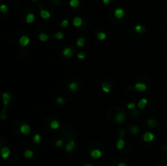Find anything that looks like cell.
Instances as JSON below:
<instances>
[{
    "mask_svg": "<svg viewBox=\"0 0 167 166\" xmlns=\"http://www.w3.org/2000/svg\"><path fill=\"white\" fill-rule=\"evenodd\" d=\"M11 154L10 149L8 146H4L1 149V156L3 159H8Z\"/></svg>",
    "mask_w": 167,
    "mask_h": 166,
    "instance_id": "obj_1",
    "label": "cell"
},
{
    "mask_svg": "<svg viewBox=\"0 0 167 166\" xmlns=\"http://www.w3.org/2000/svg\"><path fill=\"white\" fill-rule=\"evenodd\" d=\"M20 130L23 134H25V135L29 134L30 133V131H31V130H30V126L27 124H24V125H21Z\"/></svg>",
    "mask_w": 167,
    "mask_h": 166,
    "instance_id": "obj_2",
    "label": "cell"
},
{
    "mask_svg": "<svg viewBox=\"0 0 167 166\" xmlns=\"http://www.w3.org/2000/svg\"><path fill=\"white\" fill-rule=\"evenodd\" d=\"M29 42L30 39L28 36H22L19 40V42H20V46H22V47H26L29 43Z\"/></svg>",
    "mask_w": 167,
    "mask_h": 166,
    "instance_id": "obj_3",
    "label": "cell"
},
{
    "mask_svg": "<svg viewBox=\"0 0 167 166\" xmlns=\"http://www.w3.org/2000/svg\"><path fill=\"white\" fill-rule=\"evenodd\" d=\"M90 156L94 159H99L102 156V152L99 149H94L90 152Z\"/></svg>",
    "mask_w": 167,
    "mask_h": 166,
    "instance_id": "obj_4",
    "label": "cell"
},
{
    "mask_svg": "<svg viewBox=\"0 0 167 166\" xmlns=\"http://www.w3.org/2000/svg\"><path fill=\"white\" fill-rule=\"evenodd\" d=\"M74 148H75V142H74L73 140L69 141L68 143L66 144V146H65V150H66L68 152L73 151L74 150Z\"/></svg>",
    "mask_w": 167,
    "mask_h": 166,
    "instance_id": "obj_5",
    "label": "cell"
},
{
    "mask_svg": "<svg viewBox=\"0 0 167 166\" xmlns=\"http://www.w3.org/2000/svg\"><path fill=\"white\" fill-rule=\"evenodd\" d=\"M154 139V134L151 132H146L143 134V140L145 142H151Z\"/></svg>",
    "mask_w": 167,
    "mask_h": 166,
    "instance_id": "obj_6",
    "label": "cell"
},
{
    "mask_svg": "<svg viewBox=\"0 0 167 166\" xmlns=\"http://www.w3.org/2000/svg\"><path fill=\"white\" fill-rule=\"evenodd\" d=\"M124 14H125V12H124V10L122 9V8H118V9H116L114 12L115 17L118 19H122V17L124 16Z\"/></svg>",
    "mask_w": 167,
    "mask_h": 166,
    "instance_id": "obj_7",
    "label": "cell"
},
{
    "mask_svg": "<svg viewBox=\"0 0 167 166\" xmlns=\"http://www.w3.org/2000/svg\"><path fill=\"white\" fill-rule=\"evenodd\" d=\"M126 119V116L123 112H118L115 116V120L118 121V123H122Z\"/></svg>",
    "mask_w": 167,
    "mask_h": 166,
    "instance_id": "obj_8",
    "label": "cell"
},
{
    "mask_svg": "<svg viewBox=\"0 0 167 166\" xmlns=\"http://www.w3.org/2000/svg\"><path fill=\"white\" fill-rule=\"evenodd\" d=\"M63 55L67 58H71L73 56V50L70 47H65L63 50Z\"/></svg>",
    "mask_w": 167,
    "mask_h": 166,
    "instance_id": "obj_9",
    "label": "cell"
},
{
    "mask_svg": "<svg viewBox=\"0 0 167 166\" xmlns=\"http://www.w3.org/2000/svg\"><path fill=\"white\" fill-rule=\"evenodd\" d=\"M134 88H135L137 91H145L147 90V86L144 84V83H136L135 86H134Z\"/></svg>",
    "mask_w": 167,
    "mask_h": 166,
    "instance_id": "obj_10",
    "label": "cell"
},
{
    "mask_svg": "<svg viewBox=\"0 0 167 166\" xmlns=\"http://www.w3.org/2000/svg\"><path fill=\"white\" fill-rule=\"evenodd\" d=\"M2 98H3V101L4 105L7 106L11 100V95L8 93H3V95H2Z\"/></svg>",
    "mask_w": 167,
    "mask_h": 166,
    "instance_id": "obj_11",
    "label": "cell"
},
{
    "mask_svg": "<svg viewBox=\"0 0 167 166\" xmlns=\"http://www.w3.org/2000/svg\"><path fill=\"white\" fill-rule=\"evenodd\" d=\"M40 16H41V17H42V19H45V20H47V19H49L50 17H51V13H50L48 11L43 10V9H42V8H41Z\"/></svg>",
    "mask_w": 167,
    "mask_h": 166,
    "instance_id": "obj_12",
    "label": "cell"
},
{
    "mask_svg": "<svg viewBox=\"0 0 167 166\" xmlns=\"http://www.w3.org/2000/svg\"><path fill=\"white\" fill-rule=\"evenodd\" d=\"M73 25L75 26V27H80V26H81V24H82V20H81V17L77 16L73 19Z\"/></svg>",
    "mask_w": 167,
    "mask_h": 166,
    "instance_id": "obj_13",
    "label": "cell"
},
{
    "mask_svg": "<svg viewBox=\"0 0 167 166\" xmlns=\"http://www.w3.org/2000/svg\"><path fill=\"white\" fill-rule=\"evenodd\" d=\"M50 126H51V128L52 129V130H57V129L60 127L59 121H56V120H53V121L51 122V124H50Z\"/></svg>",
    "mask_w": 167,
    "mask_h": 166,
    "instance_id": "obj_14",
    "label": "cell"
},
{
    "mask_svg": "<svg viewBox=\"0 0 167 166\" xmlns=\"http://www.w3.org/2000/svg\"><path fill=\"white\" fill-rule=\"evenodd\" d=\"M147 103V100L146 99H142L139 100V102L138 103V107H139V108L143 109L145 107V106H146V104Z\"/></svg>",
    "mask_w": 167,
    "mask_h": 166,
    "instance_id": "obj_15",
    "label": "cell"
},
{
    "mask_svg": "<svg viewBox=\"0 0 167 166\" xmlns=\"http://www.w3.org/2000/svg\"><path fill=\"white\" fill-rule=\"evenodd\" d=\"M35 20V16L34 15H33V13H29L27 15V16H26V22L29 23V24H31V23H33V21Z\"/></svg>",
    "mask_w": 167,
    "mask_h": 166,
    "instance_id": "obj_16",
    "label": "cell"
},
{
    "mask_svg": "<svg viewBox=\"0 0 167 166\" xmlns=\"http://www.w3.org/2000/svg\"><path fill=\"white\" fill-rule=\"evenodd\" d=\"M124 146H125V142H124L123 139L121 138L118 141V142H117V148H118V150H122V149H123Z\"/></svg>",
    "mask_w": 167,
    "mask_h": 166,
    "instance_id": "obj_17",
    "label": "cell"
},
{
    "mask_svg": "<svg viewBox=\"0 0 167 166\" xmlns=\"http://www.w3.org/2000/svg\"><path fill=\"white\" fill-rule=\"evenodd\" d=\"M69 88L72 91H75L78 89V84L76 82H72L69 85Z\"/></svg>",
    "mask_w": 167,
    "mask_h": 166,
    "instance_id": "obj_18",
    "label": "cell"
},
{
    "mask_svg": "<svg viewBox=\"0 0 167 166\" xmlns=\"http://www.w3.org/2000/svg\"><path fill=\"white\" fill-rule=\"evenodd\" d=\"M102 90L104 93H108V92H110L111 87H110V86L108 84V83H104V84L102 85Z\"/></svg>",
    "mask_w": 167,
    "mask_h": 166,
    "instance_id": "obj_19",
    "label": "cell"
},
{
    "mask_svg": "<svg viewBox=\"0 0 167 166\" xmlns=\"http://www.w3.org/2000/svg\"><path fill=\"white\" fill-rule=\"evenodd\" d=\"M80 4V1L79 0H70L69 1V5H70L72 8H77Z\"/></svg>",
    "mask_w": 167,
    "mask_h": 166,
    "instance_id": "obj_20",
    "label": "cell"
},
{
    "mask_svg": "<svg viewBox=\"0 0 167 166\" xmlns=\"http://www.w3.org/2000/svg\"><path fill=\"white\" fill-rule=\"evenodd\" d=\"M24 157H25V158L30 159L33 156V152L31 151V150H26V151H24Z\"/></svg>",
    "mask_w": 167,
    "mask_h": 166,
    "instance_id": "obj_21",
    "label": "cell"
},
{
    "mask_svg": "<svg viewBox=\"0 0 167 166\" xmlns=\"http://www.w3.org/2000/svg\"><path fill=\"white\" fill-rule=\"evenodd\" d=\"M39 39H40V41H42V42H46V41H47V40L50 38V37L48 36V35H47V34H45V33H41V34H39Z\"/></svg>",
    "mask_w": 167,
    "mask_h": 166,
    "instance_id": "obj_22",
    "label": "cell"
},
{
    "mask_svg": "<svg viewBox=\"0 0 167 166\" xmlns=\"http://www.w3.org/2000/svg\"><path fill=\"white\" fill-rule=\"evenodd\" d=\"M77 47H81L85 45V39L83 38H79L77 40Z\"/></svg>",
    "mask_w": 167,
    "mask_h": 166,
    "instance_id": "obj_23",
    "label": "cell"
},
{
    "mask_svg": "<svg viewBox=\"0 0 167 166\" xmlns=\"http://www.w3.org/2000/svg\"><path fill=\"white\" fill-rule=\"evenodd\" d=\"M147 125H148L149 126H151V127H155L156 125H157V121H156V120L149 119L148 121H147Z\"/></svg>",
    "mask_w": 167,
    "mask_h": 166,
    "instance_id": "obj_24",
    "label": "cell"
},
{
    "mask_svg": "<svg viewBox=\"0 0 167 166\" xmlns=\"http://www.w3.org/2000/svg\"><path fill=\"white\" fill-rule=\"evenodd\" d=\"M54 38H56V39H58V40L63 39V38H64V33H62V32H57V33H56V34L54 35Z\"/></svg>",
    "mask_w": 167,
    "mask_h": 166,
    "instance_id": "obj_25",
    "label": "cell"
},
{
    "mask_svg": "<svg viewBox=\"0 0 167 166\" xmlns=\"http://www.w3.org/2000/svg\"><path fill=\"white\" fill-rule=\"evenodd\" d=\"M97 38L99 40H104L106 38V34L103 32H99L97 33Z\"/></svg>",
    "mask_w": 167,
    "mask_h": 166,
    "instance_id": "obj_26",
    "label": "cell"
},
{
    "mask_svg": "<svg viewBox=\"0 0 167 166\" xmlns=\"http://www.w3.org/2000/svg\"><path fill=\"white\" fill-rule=\"evenodd\" d=\"M134 29H135V31L138 32V33H143V32L144 31V27H143V25H141V24H138V25L134 27Z\"/></svg>",
    "mask_w": 167,
    "mask_h": 166,
    "instance_id": "obj_27",
    "label": "cell"
},
{
    "mask_svg": "<svg viewBox=\"0 0 167 166\" xmlns=\"http://www.w3.org/2000/svg\"><path fill=\"white\" fill-rule=\"evenodd\" d=\"M33 142H36V143H38V142H40V141H41V136L39 134H35L34 136H33Z\"/></svg>",
    "mask_w": 167,
    "mask_h": 166,
    "instance_id": "obj_28",
    "label": "cell"
},
{
    "mask_svg": "<svg viewBox=\"0 0 167 166\" xmlns=\"http://www.w3.org/2000/svg\"><path fill=\"white\" fill-rule=\"evenodd\" d=\"M131 132H132L134 134H137L138 131H139V128H138V126H135V125H134V126L131 127Z\"/></svg>",
    "mask_w": 167,
    "mask_h": 166,
    "instance_id": "obj_29",
    "label": "cell"
},
{
    "mask_svg": "<svg viewBox=\"0 0 167 166\" xmlns=\"http://www.w3.org/2000/svg\"><path fill=\"white\" fill-rule=\"evenodd\" d=\"M0 11H1L2 12H3V13H5V12H8V7L5 4L0 5Z\"/></svg>",
    "mask_w": 167,
    "mask_h": 166,
    "instance_id": "obj_30",
    "label": "cell"
},
{
    "mask_svg": "<svg viewBox=\"0 0 167 166\" xmlns=\"http://www.w3.org/2000/svg\"><path fill=\"white\" fill-rule=\"evenodd\" d=\"M56 102H57L58 104H64L65 103V100L63 98H61V97H59V98L56 99Z\"/></svg>",
    "mask_w": 167,
    "mask_h": 166,
    "instance_id": "obj_31",
    "label": "cell"
},
{
    "mask_svg": "<svg viewBox=\"0 0 167 166\" xmlns=\"http://www.w3.org/2000/svg\"><path fill=\"white\" fill-rule=\"evenodd\" d=\"M127 107L129 109H130V110H132V109H134V107H135V103H134V102H131V103H129L127 105Z\"/></svg>",
    "mask_w": 167,
    "mask_h": 166,
    "instance_id": "obj_32",
    "label": "cell"
},
{
    "mask_svg": "<svg viewBox=\"0 0 167 166\" xmlns=\"http://www.w3.org/2000/svg\"><path fill=\"white\" fill-rule=\"evenodd\" d=\"M61 27H63V28H65V27H67V26L69 25V21L68 20H62V22H61Z\"/></svg>",
    "mask_w": 167,
    "mask_h": 166,
    "instance_id": "obj_33",
    "label": "cell"
},
{
    "mask_svg": "<svg viewBox=\"0 0 167 166\" xmlns=\"http://www.w3.org/2000/svg\"><path fill=\"white\" fill-rule=\"evenodd\" d=\"M63 141L61 140V139H59V140H57L56 142V146H57V147H61L62 146H63Z\"/></svg>",
    "mask_w": 167,
    "mask_h": 166,
    "instance_id": "obj_34",
    "label": "cell"
},
{
    "mask_svg": "<svg viewBox=\"0 0 167 166\" xmlns=\"http://www.w3.org/2000/svg\"><path fill=\"white\" fill-rule=\"evenodd\" d=\"M77 58L79 59H85V54L84 52H80L78 55H77Z\"/></svg>",
    "mask_w": 167,
    "mask_h": 166,
    "instance_id": "obj_35",
    "label": "cell"
},
{
    "mask_svg": "<svg viewBox=\"0 0 167 166\" xmlns=\"http://www.w3.org/2000/svg\"><path fill=\"white\" fill-rule=\"evenodd\" d=\"M110 2H111V0H103V3H104V4H108Z\"/></svg>",
    "mask_w": 167,
    "mask_h": 166,
    "instance_id": "obj_36",
    "label": "cell"
},
{
    "mask_svg": "<svg viewBox=\"0 0 167 166\" xmlns=\"http://www.w3.org/2000/svg\"><path fill=\"white\" fill-rule=\"evenodd\" d=\"M118 166H127L126 165V163H123V162H121V163H119Z\"/></svg>",
    "mask_w": 167,
    "mask_h": 166,
    "instance_id": "obj_37",
    "label": "cell"
},
{
    "mask_svg": "<svg viewBox=\"0 0 167 166\" xmlns=\"http://www.w3.org/2000/svg\"><path fill=\"white\" fill-rule=\"evenodd\" d=\"M85 166H92V165H86Z\"/></svg>",
    "mask_w": 167,
    "mask_h": 166,
    "instance_id": "obj_38",
    "label": "cell"
},
{
    "mask_svg": "<svg viewBox=\"0 0 167 166\" xmlns=\"http://www.w3.org/2000/svg\"><path fill=\"white\" fill-rule=\"evenodd\" d=\"M32 1H33V2H36V1H37V0H32Z\"/></svg>",
    "mask_w": 167,
    "mask_h": 166,
    "instance_id": "obj_39",
    "label": "cell"
}]
</instances>
